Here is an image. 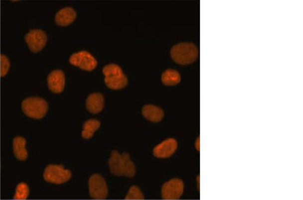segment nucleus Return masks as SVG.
<instances>
[{
    "label": "nucleus",
    "instance_id": "f257e3e1",
    "mask_svg": "<svg viewBox=\"0 0 303 200\" xmlns=\"http://www.w3.org/2000/svg\"><path fill=\"white\" fill-rule=\"evenodd\" d=\"M109 166L111 173L117 176L132 177L136 174L135 165L126 152L120 154L113 150L109 160Z\"/></svg>",
    "mask_w": 303,
    "mask_h": 200
},
{
    "label": "nucleus",
    "instance_id": "f03ea898",
    "mask_svg": "<svg viewBox=\"0 0 303 200\" xmlns=\"http://www.w3.org/2000/svg\"><path fill=\"white\" fill-rule=\"evenodd\" d=\"M199 51L194 44L181 43L176 44L170 50L172 60L181 65H188L195 62L198 58Z\"/></svg>",
    "mask_w": 303,
    "mask_h": 200
},
{
    "label": "nucleus",
    "instance_id": "7ed1b4c3",
    "mask_svg": "<svg viewBox=\"0 0 303 200\" xmlns=\"http://www.w3.org/2000/svg\"><path fill=\"white\" fill-rule=\"evenodd\" d=\"M105 83L107 87L113 90H120L128 85V79L121 67L118 64H109L103 68Z\"/></svg>",
    "mask_w": 303,
    "mask_h": 200
},
{
    "label": "nucleus",
    "instance_id": "20e7f679",
    "mask_svg": "<svg viewBox=\"0 0 303 200\" xmlns=\"http://www.w3.org/2000/svg\"><path fill=\"white\" fill-rule=\"evenodd\" d=\"M49 105L47 102L40 97H28L22 102L23 113L32 119H42L47 113Z\"/></svg>",
    "mask_w": 303,
    "mask_h": 200
},
{
    "label": "nucleus",
    "instance_id": "39448f33",
    "mask_svg": "<svg viewBox=\"0 0 303 200\" xmlns=\"http://www.w3.org/2000/svg\"><path fill=\"white\" fill-rule=\"evenodd\" d=\"M71 177V171L65 169L62 165H48L43 173L44 180L50 184H64L70 180Z\"/></svg>",
    "mask_w": 303,
    "mask_h": 200
},
{
    "label": "nucleus",
    "instance_id": "423d86ee",
    "mask_svg": "<svg viewBox=\"0 0 303 200\" xmlns=\"http://www.w3.org/2000/svg\"><path fill=\"white\" fill-rule=\"evenodd\" d=\"M69 62L73 66L78 67L86 71H92L97 67L98 62L91 53L81 51L71 55Z\"/></svg>",
    "mask_w": 303,
    "mask_h": 200
},
{
    "label": "nucleus",
    "instance_id": "0eeeda50",
    "mask_svg": "<svg viewBox=\"0 0 303 200\" xmlns=\"http://www.w3.org/2000/svg\"><path fill=\"white\" fill-rule=\"evenodd\" d=\"M91 197L95 200L105 199L108 195V188L105 179L100 175L95 174L88 181Z\"/></svg>",
    "mask_w": 303,
    "mask_h": 200
},
{
    "label": "nucleus",
    "instance_id": "6e6552de",
    "mask_svg": "<svg viewBox=\"0 0 303 200\" xmlns=\"http://www.w3.org/2000/svg\"><path fill=\"white\" fill-rule=\"evenodd\" d=\"M28 48L33 53L41 51L45 47L47 42V35L41 29L31 30L24 37Z\"/></svg>",
    "mask_w": 303,
    "mask_h": 200
},
{
    "label": "nucleus",
    "instance_id": "1a4fd4ad",
    "mask_svg": "<svg viewBox=\"0 0 303 200\" xmlns=\"http://www.w3.org/2000/svg\"><path fill=\"white\" fill-rule=\"evenodd\" d=\"M183 191V182L179 179H172L163 185L161 194L164 200H178Z\"/></svg>",
    "mask_w": 303,
    "mask_h": 200
},
{
    "label": "nucleus",
    "instance_id": "9d476101",
    "mask_svg": "<svg viewBox=\"0 0 303 200\" xmlns=\"http://www.w3.org/2000/svg\"><path fill=\"white\" fill-rule=\"evenodd\" d=\"M47 85L50 90L53 93L59 94L64 90L66 85V76L62 70H53L48 75Z\"/></svg>",
    "mask_w": 303,
    "mask_h": 200
},
{
    "label": "nucleus",
    "instance_id": "9b49d317",
    "mask_svg": "<svg viewBox=\"0 0 303 200\" xmlns=\"http://www.w3.org/2000/svg\"><path fill=\"white\" fill-rule=\"evenodd\" d=\"M178 144L175 139L168 138L155 146L153 154L159 159L170 157L175 152Z\"/></svg>",
    "mask_w": 303,
    "mask_h": 200
},
{
    "label": "nucleus",
    "instance_id": "f8f14e48",
    "mask_svg": "<svg viewBox=\"0 0 303 200\" xmlns=\"http://www.w3.org/2000/svg\"><path fill=\"white\" fill-rule=\"evenodd\" d=\"M104 97L100 93H94L86 99V106L90 113L97 114L104 108Z\"/></svg>",
    "mask_w": 303,
    "mask_h": 200
},
{
    "label": "nucleus",
    "instance_id": "ddd939ff",
    "mask_svg": "<svg viewBox=\"0 0 303 200\" xmlns=\"http://www.w3.org/2000/svg\"><path fill=\"white\" fill-rule=\"evenodd\" d=\"M77 13L72 7H65L55 14V20L57 25L66 26L72 24L76 18Z\"/></svg>",
    "mask_w": 303,
    "mask_h": 200
},
{
    "label": "nucleus",
    "instance_id": "4468645a",
    "mask_svg": "<svg viewBox=\"0 0 303 200\" xmlns=\"http://www.w3.org/2000/svg\"><path fill=\"white\" fill-rule=\"evenodd\" d=\"M142 113L146 119L152 122H159L164 117L162 108L153 104H146L142 108Z\"/></svg>",
    "mask_w": 303,
    "mask_h": 200
},
{
    "label": "nucleus",
    "instance_id": "2eb2a0df",
    "mask_svg": "<svg viewBox=\"0 0 303 200\" xmlns=\"http://www.w3.org/2000/svg\"><path fill=\"white\" fill-rule=\"evenodd\" d=\"M26 141L22 136L15 137L13 140V152L15 157L20 161H24L28 158V152L26 150Z\"/></svg>",
    "mask_w": 303,
    "mask_h": 200
},
{
    "label": "nucleus",
    "instance_id": "dca6fc26",
    "mask_svg": "<svg viewBox=\"0 0 303 200\" xmlns=\"http://www.w3.org/2000/svg\"><path fill=\"white\" fill-rule=\"evenodd\" d=\"M181 75L179 72L173 69L165 70L161 76V81L166 86H174L181 82Z\"/></svg>",
    "mask_w": 303,
    "mask_h": 200
},
{
    "label": "nucleus",
    "instance_id": "f3484780",
    "mask_svg": "<svg viewBox=\"0 0 303 200\" xmlns=\"http://www.w3.org/2000/svg\"><path fill=\"white\" fill-rule=\"evenodd\" d=\"M101 127V122L95 119H88L83 125L82 136L84 139H90L93 136L94 133Z\"/></svg>",
    "mask_w": 303,
    "mask_h": 200
},
{
    "label": "nucleus",
    "instance_id": "a211bd4d",
    "mask_svg": "<svg viewBox=\"0 0 303 200\" xmlns=\"http://www.w3.org/2000/svg\"><path fill=\"white\" fill-rule=\"evenodd\" d=\"M29 195V188L25 183H20L16 186V193L14 194L15 200H24L27 199Z\"/></svg>",
    "mask_w": 303,
    "mask_h": 200
},
{
    "label": "nucleus",
    "instance_id": "6ab92c4d",
    "mask_svg": "<svg viewBox=\"0 0 303 200\" xmlns=\"http://www.w3.org/2000/svg\"><path fill=\"white\" fill-rule=\"evenodd\" d=\"M126 200H143L145 199V196L141 190L138 187L132 186L130 189V191L128 192V195L126 197Z\"/></svg>",
    "mask_w": 303,
    "mask_h": 200
},
{
    "label": "nucleus",
    "instance_id": "aec40b11",
    "mask_svg": "<svg viewBox=\"0 0 303 200\" xmlns=\"http://www.w3.org/2000/svg\"><path fill=\"white\" fill-rule=\"evenodd\" d=\"M0 59H1V77H4L9 71L10 63L5 55H1Z\"/></svg>",
    "mask_w": 303,
    "mask_h": 200
}]
</instances>
